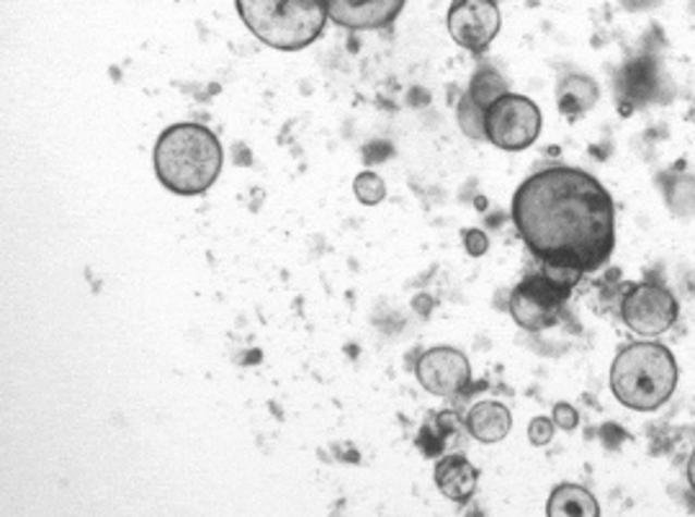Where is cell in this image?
I'll list each match as a JSON object with an SVG mask.
<instances>
[{"label": "cell", "mask_w": 695, "mask_h": 517, "mask_svg": "<svg viewBox=\"0 0 695 517\" xmlns=\"http://www.w3.org/2000/svg\"><path fill=\"white\" fill-rule=\"evenodd\" d=\"M513 224L541 266L600 271L615 250V204L587 170L551 165L528 175L510 204Z\"/></svg>", "instance_id": "6da1fadb"}, {"label": "cell", "mask_w": 695, "mask_h": 517, "mask_svg": "<svg viewBox=\"0 0 695 517\" xmlns=\"http://www.w3.org/2000/svg\"><path fill=\"white\" fill-rule=\"evenodd\" d=\"M155 175L170 194L198 196L215 186L224 165L217 134L204 124H170L155 141Z\"/></svg>", "instance_id": "7a4b0ae2"}, {"label": "cell", "mask_w": 695, "mask_h": 517, "mask_svg": "<svg viewBox=\"0 0 695 517\" xmlns=\"http://www.w3.org/2000/svg\"><path fill=\"white\" fill-rule=\"evenodd\" d=\"M678 360L664 345L642 340L626 345L611 366V392L634 413H657L678 389Z\"/></svg>", "instance_id": "3957f363"}, {"label": "cell", "mask_w": 695, "mask_h": 517, "mask_svg": "<svg viewBox=\"0 0 695 517\" xmlns=\"http://www.w3.org/2000/svg\"><path fill=\"white\" fill-rule=\"evenodd\" d=\"M240 19L255 39L281 52H300L325 32V0H235Z\"/></svg>", "instance_id": "277c9868"}, {"label": "cell", "mask_w": 695, "mask_h": 517, "mask_svg": "<svg viewBox=\"0 0 695 517\" xmlns=\"http://www.w3.org/2000/svg\"><path fill=\"white\" fill-rule=\"evenodd\" d=\"M541 109L526 96L505 94L485 113V134L489 145L505 152L528 150L541 134Z\"/></svg>", "instance_id": "5b68a950"}, {"label": "cell", "mask_w": 695, "mask_h": 517, "mask_svg": "<svg viewBox=\"0 0 695 517\" xmlns=\"http://www.w3.org/2000/svg\"><path fill=\"white\" fill-rule=\"evenodd\" d=\"M572 296V288L538 271L523 279L510 294V315L523 330L538 332L559 320V311Z\"/></svg>", "instance_id": "8992f818"}, {"label": "cell", "mask_w": 695, "mask_h": 517, "mask_svg": "<svg viewBox=\"0 0 695 517\" xmlns=\"http://www.w3.org/2000/svg\"><path fill=\"white\" fill-rule=\"evenodd\" d=\"M680 304L670 288L644 281L631 286L621 301L623 324L642 337L664 335L678 322Z\"/></svg>", "instance_id": "52a82bcc"}, {"label": "cell", "mask_w": 695, "mask_h": 517, "mask_svg": "<svg viewBox=\"0 0 695 517\" xmlns=\"http://www.w3.org/2000/svg\"><path fill=\"white\" fill-rule=\"evenodd\" d=\"M446 26L461 49L485 54L502 26L498 0H453Z\"/></svg>", "instance_id": "ba28073f"}, {"label": "cell", "mask_w": 695, "mask_h": 517, "mask_svg": "<svg viewBox=\"0 0 695 517\" xmlns=\"http://www.w3.org/2000/svg\"><path fill=\"white\" fill-rule=\"evenodd\" d=\"M415 373L425 392L436 396H451L470 384L472 366L464 353L441 345V348H430L423 353L415 366Z\"/></svg>", "instance_id": "9c48e42d"}, {"label": "cell", "mask_w": 695, "mask_h": 517, "mask_svg": "<svg viewBox=\"0 0 695 517\" xmlns=\"http://www.w3.org/2000/svg\"><path fill=\"white\" fill-rule=\"evenodd\" d=\"M407 0H325L332 24L351 32H381L392 26Z\"/></svg>", "instance_id": "30bf717a"}, {"label": "cell", "mask_w": 695, "mask_h": 517, "mask_svg": "<svg viewBox=\"0 0 695 517\" xmlns=\"http://www.w3.org/2000/svg\"><path fill=\"white\" fill-rule=\"evenodd\" d=\"M432 479H436L438 492H441L446 500L456 502V505H466V502L474 497V492H477L479 473L474 469L470 458L443 456L441 461L436 464Z\"/></svg>", "instance_id": "8fae6325"}, {"label": "cell", "mask_w": 695, "mask_h": 517, "mask_svg": "<svg viewBox=\"0 0 695 517\" xmlns=\"http://www.w3.org/2000/svg\"><path fill=\"white\" fill-rule=\"evenodd\" d=\"M466 430L479 443H500L513 430V417H510V409L500 405V402H477L470 409V415H466Z\"/></svg>", "instance_id": "7c38bea8"}, {"label": "cell", "mask_w": 695, "mask_h": 517, "mask_svg": "<svg viewBox=\"0 0 695 517\" xmlns=\"http://www.w3.org/2000/svg\"><path fill=\"white\" fill-rule=\"evenodd\" d=\"M598 96H600L598 83H595L590 75H583V73L566 75L557 88L559 111H562L566 119H577L590 111L593 106L598 103Z\"/></svg>", "instance_id": "4fadbf2b"}, {"label": "cell", "mask_w": 695, "mask_h": 517, "mask_svg": "<svg viewBox=\"0 0 695 517\" xmlns=\"http://www.w3.org/2000/svg\"><path fill=\"white\" fill-rule=\"evenodd\" d=\"M546 515H580V517H598L600 505L585 487L580 484H559L546 502Z\"/></svg>", "instance_id": "5bb4252c"}, {"label": "cell", "mask_w": 695, "mask_h": 517, "mask_svg": "<svg viewBox=\"0 0 695 517\" xmlns=\"http://www.w3.org/2000/svg\"><path fill=\"white\" fill-rule=\"evenodd\" d=\"M464 94L487 111L489 106L498 101V98L510 94V88H508V81L498 73V70L489 67V65H481L477 73L472 75L470 88H466Z\"/></svg>", "instance_id": "9a60e30c"}, {"label": "cell", "mask_w": 695, "mask_h": 517, "mask_svg": "<svg viewBox=\"0 0 695 517\" xmlns=\"http://www.w3.org/2000/svg\"><path fill=\"white\" fill-rule=\"evenodd\" d=\"M623 88L629 90L631 101L636 103L647 101V98L655 96L657 67L651 65L649 60H636L634 65L626 67V75H623Z\"/></svg>", "instance_id": "2e32d148"}, {"label": "cell", "mask_w": 695, "mask_h": 517, "mask_svg": "<svg viewBox=\"0 0 695 517\" xmlns=\"http://www.w3.org/2000/svg\"><path fill=\"white\" fill-rule=\"evenodd\" d=\"M353 188H356V196L361 204H366V207H376V204H381L387 198V183L381 175L376 173H368V170H364V173L356 175V181H353Z\"/></svg>", "instance_id": "e0dca14e"}, {"label": "cell", "mask_w": 695, "mask_h": 517, "mask_svg": "<svg viewBox=\"0 0 695 517\" xmlns=\"http://www.w3.org/2000/svg\"><path fill=\"white\" fill-rule=\"evenodd\" d=\"M554 430H557L554 420H549V417H534V420H531V424H528L531 445H538V448L549 445L551 438H554Z\"/></svg>", "instance_id": "ac0fdd59"}, {"label": "cell", "mask_w": 695, "mask_h": 517, "mask_svg": "<svg viewBox=\"0 0 695 517\" xmlns=\"http://www.w3.org/2000/svg\"><path fill=\"white\" fill-rule=\"evenodd\" d=\"M551 420H554L557 428L562 430H574L580 424V413L566 402H557L554 413H551Z\"/></svg>", "instance_id": "d6986e66"}, {"label": "cell", "mask_w": 695, "mask_h": 517, "mask_svg": "<svg viewBox=\"0 0 695 517\" xmlns=\"http://www.w3.org/2000/svg\"><path fill=\"white\" fill-rule=\"evenodd\" d=\"M464 247H466V253L474 255V258H479V255L487 253L489 239L481 230H470V232H464Z\"/></svg>", "instance_id": "ffe728a7"}, {"label": "cell", "mask_w": 695, "mask_h": 517, "mask_svg": "<svg viewBox=\"0 0 695 517\" xmlns=\"http://www.w3.org/2000/svg\"><path fill=\"white\" fill-rule=\"evenodd\" d=\"M687 484H691V490L695 492V451L691 453V458H687Z\"/></svg>", "instance_id": "44dd1931"}]
</instances>
